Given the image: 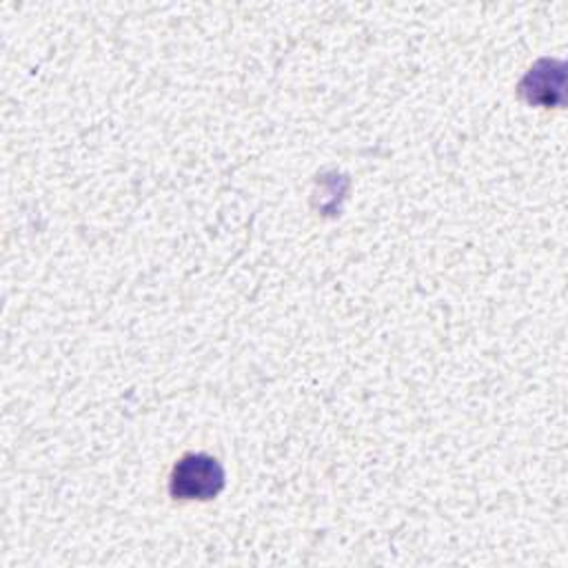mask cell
<instances>
[{"mask_svg": "<svg viewBox=\"0 0 568 568\" xmlns=\"http://www.w3.org/2000/svg\"><path fill=\"white\" fill-rule=\"evenodd\" d=\"M224 473L209 455L182 457L171 475V493L180 499H209L220 493Z\"/></svg>", "mask_w": 568, "mask_h": 568, "instance_id": "1", "label": "cell"}]
</instances>
